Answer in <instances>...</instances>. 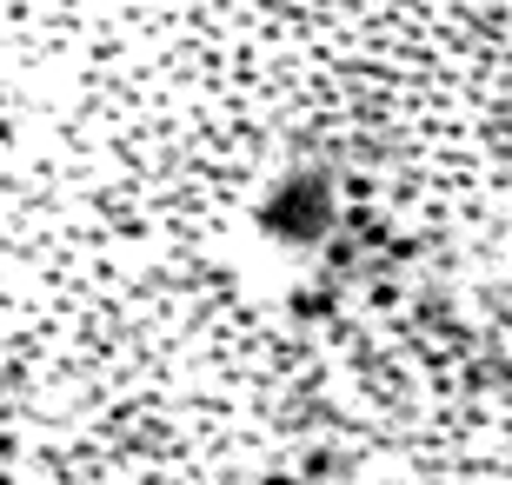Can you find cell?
Masks as SVG:
<instances>
[{
    "label": "cell",
    "instance_id": "1",
    "mask_svg": "<svg viewBox=\"0 0 512 485\" xmlns=\"http://www.w3.org/2000/svg\"><path fill=\"white\" fill-rule=\"evenodd\" d=\"M0 485H512V0H0Z\"/></svg>",
    "mask_w": 512,
    "mask_h": 485
}]
</instances>
